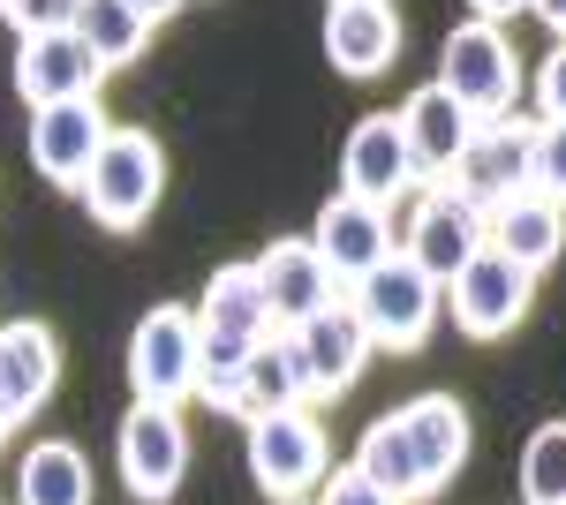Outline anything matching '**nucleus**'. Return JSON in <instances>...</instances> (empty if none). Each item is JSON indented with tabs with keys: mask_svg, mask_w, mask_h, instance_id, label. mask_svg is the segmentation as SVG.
<instances>
[{
	"mask_svg": "<svg viewBox=\"0 0 566 505\" xmlns=\"http://www.w3.org/2000/svg\"><path fill=\"white\" fill-rule=\"evenodd\" d=\"M536 106H544V122H566V39L544 53V69H536Z\"/></svg>",
	"mask_w": 566,
	"mask_h": 505,
	"instance_id": "obj_30",
	"label": "nucleus"
},
{
	"mask_svg": "<svg viewBox=\"0 0 566 505\" xmlns=\"http://www.w3.org/2000/svg\"><path fill=\"white\" fill-rule=\"evenodd\" d=\"M23 422V408H15V392H8V378H0V430H15Z\"/></svg>",
	"mask_w": 566,
	"mask_h": 505,
	"instance_id": "obj_33",
	"label": "nucleus"
},
{
	"mask_svg": "<svg viewBox=\"0 0 566 505\" xmlns=\"http://www.w3.org/2000/svg\"><path fill=\"white\" fill-rule=\"evenodd\" d=\"M416 151H408V128L400 114H363L340 144V189L348 197H370V204H392L408 181H416Z\"/></svg>",
	"mask_w": 566,
	"mask_h": 505,
	"instance_id": "obj_11",
	"label": "nucleus"
},
{
	"mask_svg": "<svg viewBox=\"0 0 566 505\" xmlns=\"http://www.w3.org/2000/svg\"><path fill=\"white\" fill-rule=\"evenodd\" d=\"M528 8H536V15H544V23H552V31L566 39V0H528Z\"/></svg>",
	"mask_w": 566,
	"mask_h": 505,
	"instance_id": "obj_32",
	"label": "nucleus"
},
{
	"mask_svg": "<svg viewBox=\"0 0 566 505\" xmlns=\"http://www.w3.org/2000/svg\"><path fill=\"white\" fill-rule=\"evenodd\" d=\"M355 467L370 475V483H386L392 498H431L423 491V453H416V430H408V408H392L363 430V445H355Z\"/></svg>",
	"mask_w": 566,
	"mask_h": 505,
	"instance_id": "obj_22",
	"label": "nucleus"
},
{
	"mask_svg": "<svg viewBox=\"0 0 566 505\" xmlns=\"http://www.w3.org/2000/svg\"><path fill=\"white\" fill-rule=\"evenodd\" d=\"M197 309H181V302H159V309H144L129 333V385L136 400H159V408H181L189 392H197Z\"/></svg>",
	"mask_w": 566,
	"mask_h": 505,
	"instance_id": "obj_2",
	"label": "nucleus"
},
{
	"mask_svg": "<svg viewBox=\"0 0 566 505\" xmlns=\"http://www.w3.org/2000/svg\"><path fill=\"white\" fill-rule=\"evenodd\" d=\"M310 242L317 256L333 264V280L355 287V280H370L378 264L392 256V227H386V204H370V197H333V204L317 211V227H310Z\"/></svg>",
	"mask_w": 566,
	"mask_h": 505,
	"instance_id": "obj_13",
	"label": "nucleus"
},
{
	"mask_svg": "<svg viewBox=\"0 0 566 505\" xmlns=\"http://www.w3.org/2000/svg\"><path fill=\"white\" fill-rule=\"evenodd\" d=\"M438 295H446V280H431L416 256H386L370 280H355V317L370 325L378 347H423L431 339V317H438Z\"/></svg>",
	"mask_w": 566,
	"mask_h": 505,
	"instance_id": "obj_3",
	"label": "nucleus"
},
{
	"mask_svg": "<svg viewBox=\"0 0 566 505\" xmlns=\"http://www.w3.org/2000/svg\"><path fill=\"white\" fill-rule=\"evenodd\" d=\"M317 505H400V498H392L386 483H370L363 467H340V475H325V498Z\"/></svg>",
	"mask_w": 566,
	"mask_h": 505,
	"instance_id": "obj_28",
	"label": "nucleus"
},
{
	"mask_svg": "<svg viewBox=\"0 0 566 505\" xmlns=\"http://www.w3.org/2000/svg\"><path fill=\"white\" fill-rule=\"evenodd\" d=\"M303 400H317V385H310V355H303V333L258 339V355H250V370H242V400H234V415L258 422V415H280V408H303Z\"/></svg>",
	"mask_w": 566,
	"mask_h": 505,
	"instance_id": "obj_17",
	"label": "nucleus"
},
{
	"mask_svg": "<svg viewBox=\"0 0 566 505\" xmlns=\"http://www.w3.org/2000/svg\"><path fill=\"white\" fill-rule=\"evenodd\" d=\"M0 378H8V392H15V408L31 415L45 392H53V378H61L53 333H45V325H0Z\"/></svg>",
	"mask_w": 566,
	"mask_h": 505,
	"instance_id": "obj_23",
	"label": "nucleus"
},
{
	"mask_svg": "<svg viewBox=\"0 0 566 505\" xmlns=\"http://www.w3.org/2000/svg\"><path fill=\"white\" fill-rule=\"evenodd\" d=\"M400 128H408V151H416V167H423V173H453V159L469 151V136H476L483 122L431 76L423 91H408V106H400Z\"/></svg>",
	"mask_w": 566,
	"mask_h": 505,
	"instance_id": "obj_18",
	"label": "nucleus"
},
{
	"mask_svg": "<svg viewBox=\"0 0 566 505\" xmlns=\"http://www.w3.org/2000/svg\"><path fill=\"white\" fill-rule=\"evenodd\" d=\"M197 325L205 333H227V339H272V302H264V280H258V256L250 264H219L205 280V302H197Z\"/></svg>",
	"mask_w": 566,
	"mask_h": 505,
	"instance_id": "obj_19",
	"label": "nucleus"
},
{
	"mask_svg": "<svg viewBox=\"0 0 566 505\" xmlns=\"http://www.w3.org/2000/svg\"><path fill=\"white\" fill-rule=\"evenodd\" d=\"M469 8H476L483 23H499V15H514V8H528V0H469Z\"/></svg>",
	"mask_w": 566,
	"mask_h": 505,
	"instance_id": "obj_31",
	"label": "nucleus"
},
{
	"mask_svg": "<svg viewBox=\"0 0 566 505\" xmlns=\"http://www.w3.org/2000/svg\"><path fill=\"white\" fill-rule=\"evenodd\" d=\"M76 8H84V0H15L8 23H15V39H23V31H69Z\"/></svg>",
	"mask_w": 566,
	"mask_h": 505,
	"instance_id": "obj_29",
	"label": "nucleus"
},
{
	"mask_svg": "<svg viewBox=\"0 0 566 505\" xmlns=\"http://www.w3.org/2000/svg\"><path fill=\"white\" fill-rule=\"evenodd\" d=\"M491 250H506L514 264H528V272H544L552 256L566 250V204H552V197H506V204L491 211Z\"/></svg>",
	"mask_w": 566,
	"mask_h": 505,
	"instance_id": "obj_20",
	"label": "nucleus"
},
{
	"mask_svg": "<svg viewBox=\"0 0 566 505\" xmlns=\"http://www.w3.org/2000/svg\"><path fill=\"white\" fill-rule=\"evenodd\" d=\"M250 475L264 498H303L325 483V430L310 408H280V415L250 422Z\"/></svg>",
	"mask_w": 566,
	"mask_h": 505,
	"instance_id": "obj_6",
	"label": "nucleus"
},
{
	"mask_svg": "<svg viewBox=\"0 0 566 505\" xmlns=\"http://www.w3.org/2000/svg\"><path fill=\"white\" fill-rule=\"evenodd\" d=\"M528 189L566 204V122H536V173H528Z\"/></svg>",
	"mask_w": 566,
	"mask_h": 505,
	"instance_id": "obj_27",
	"label": "nucleus"
},
{
	"mask_svg": "<svg viewBox=\"0 0 566 505\" xmlns=\"http://www.w3.org/2000/svg\"><path fill=\"white\" fill-rule=\"evenodd\" d=\"M438 84L453 91L476 122H506V106H514V91H522V61H514V45L499 23H461L446 53H438Z\"/></svg>",
	"mask_w": 566,
	"mask_h": 505,
	"instance_id": "obj_4",
	"label": "nucleus"
},
{
	"mask_svg": "<svg viewBox=\"0 0 566 505\" xmlns=\"http://www.w3.org/2000/svg\"><path fill=\"white\" fill-rule=\"evenodd\" d=\"M333 8H348V0H333Z\"/></svg>",
	"mask_w": 566,
	"mask_h": 505,
	"instance_id": "obj_37",
	"label": "nucleus"
},
{
	"mask_svg": "<svg viewBox=\"0 0 566 505\" xmlns=\"http://www.w3.org/2000/svg\"><path fill=\"white\" fill-rule=\"evenodd\" d=\"M76 39H84L91 53L106 61V76H114V69H129L136 53L151 45V15H144L136 0H84V8H76Z\"/></svg>",
	"mask_w": 566,
	"mask_h": 505,
	"instance_id": "obj_25",
	"label": "nucleus"
},
{
	"mask_svg": "<svg viewBox=\"0 0 566 505\" xmlns=\"http://www.w3.org/2000/svg\"><path fill=\"white\" fill-rule=\"evenodd\" d=\"M136 8H144V15H151V23H159V15H175L181 0H136Z\"/></svg>",
	"mask_w": 566,
	"mask_h": 505,
	"instance_id": "obj_34",
	"label": "nucleus"
},
{
	"mask_svg": "<svg viewBox=\"0 0 566 505\" xmlns=\"http://www.w3.org/2000/svg\"><path fill=\"white\" fill-rule=\"evenodd\" d=\"M303 333V355H310V385H317V400H333V392H348L355 378H363V362H370V325L355 317V302H325L310 325H295Z\"/></svg>",
	"mask_w": 566,
	"mask_h": 505,
	"instance_id": "obj_15",
	"label": "nucleus"
},
{
	"mask_svg": "<svg viewBox=\"0 0 566 505\" xmlns=\"http://www.w3.org/2000/svg\"><path fill=\"white\" fill-rule=\"evenodd\" d=\"M280 505H303V498H280Z\"/></svg>",
	"mask_w": 566,
	"mask_h": 505,
	"instance_id": "obj_36",
	"label": "nucleus"
},
{
	"mask_svg": "<svg viewBox=\"0 0 566 505\" xmlns=\"http://www.w3.org/2000/svg\"><path fill=\"white\" fill-rule=\"evenodd\" d=\"M522 498L528 505H566V422L528 430V445H522Z\"/></svg>",
	"mask_w": 566,
	"mask_h": 505,
	"instance_id": "obj_26",
	"label": "nucleus"
},
{
	"mask_svg": "<svg viewBox=\"0 0 566 505\" xmlns=\"http://www.w3.org/2000/svg\"><path fill=\"white\" fill-rule=\"evenodd\" d=\"M408 430H416V453H423V491H446L461 461H469V415L453 392H423L408 400Z\"/></svg>",
	"mask_w": 566,
	"mask_h": 505,
	"instance_id": "obj_21",
	"label": "nucleus"
},
{
	"mask_svg": "<svg viewBox=\"0 0 566 505\" xmlns=\"http://www.w3.org/2000/svg\"><path fill=\"white\" fill-rule=\"evenodd\" d=\"M8 8H15V0H0V15H8Z\"/></svg>",
	"mask_w": 566,
	"mask_h": 505,
	"instance_id": "obj_35",
	"label": "nucleus"
},
{
	"mask_svg": "<svg viewBox=\"0 0 566 505\" xmlns=\"http://www.w3.org/2000/svg\"><path fill=\"white\" fill-rule=\"evenodd\" d=\"M159 189H167V151H159V136H144V128H114L106 151L91 159V173H84L76 197H84V211L98 219V227L129 234V227L151 219Z\"/></svg>",
	"mask_w": 566,
	"mask_h": 505,
	"instance_id": "obj_1",
	"label": "nucleus"
},
{
	"mask_svg": "<svg viewBox=\"0 0 566 505\" xmlns=\"http://www.w3.org/2000/svg\"><path fill=\"white\" fill-rule=\"evenodd\" d=\"M483 242H491V211L469 204V197H453V189L423 197V204H416V219H408V256H416L431 280H453V272H461Z\"/></svg>",
	"mask_w": 566,
	"mask_h": 505,
	"instance_id": "obj_14",
	"label": "nucleus"
},
{
	"mask_svg": "<svg viewBox=\"0 0 566 505\" xmlns=\"http://www.w3.org/2000/svg\"><path fill=\"white\" fill-rule=\"evenodd\" d=\"M15 498L23 505H91V461L76 445L45 438L23 453V475H15Z\"/></svg>",
	"mask_w": 566,
	"mask_h": 505,
	"instance_id": "obj_24",
	"label": "nucleus"
},
{
	"mask_svg": "<svg viewBox=\"0 0 566 505\" xmlns=\"http://www.w3.org/2000/svg\"><path fill=\"white\" fill-rule=\"evenodd\" d=\"M400 53V15L392 0H348V8H325V61L340 76H378Z\"/></svg>",
	"mask_w": 566,
	"mask_h": 505,
	"instance_id": "obj_16",
	"label": "nucleus"
},
{
	"mask_svg": "<svg viewBox=\"0 0 566 505\" xmlns=\"http://www.w3.org/2000/svg\"><path fill=\"white\" fill-rule=\"evenodd\" d=\"M106 114L98 98H61V106H31V167L61 189H84L91 159L106 151Z\"/></svg>",
	"mask_w": 566,
	"mask_h": 505,
	"instance_id": "obj_9",
	"label": "nucleus"
},
{
	"mask_svg": "<svg viewBox=\"0 0 566 505\" xmlns=\"http://www.w3.org/2000/svg\"><path fill=\"white\" fill-rule=\"evenodd\" d=\"M528 173H536V128L528 122H483L469 136V151L453 159L446 189L483 204V211H499L506 197H528Z\"/></svg>",
	"mask_w": 566,
	"mask_h": 505,
	"instance_id": "obj_7",
	"label": "nucleus"
},
{
	"mask_svg": "<svg viewBox=\"0 0 566 505\" xmlns=\"http://www.w3.org/2000/svg\"><path fill=\"white\" fill-rule=\"evenodd\" d=\"M181 475H189V430H181V415L159 408V400H136L122 415V483H129V498L167 505Z\"/></svg>",
	"mask_w": 566,
	"mask_h": 505,
	"instance_id": "obj_8",
	"label": "nucleus"
},
{
	"mask_svg": "<svg viewBox=\"0 0 566 505\" xmlns=\"http://www.w3.org/2000/svg\"><path fill=\"white\" fill-rule=\"evenodd\" d=\"M528 295H536V272L514 264L506 250H491V242H483V250L446 280V309H453V325H461L469 339L514 333V325L528 317Z\"/></svg>",
	"mask_w": 566,
	"mask_h": 505,
	"instance_id": "obj_5",
	"label": "nucleus"
},
{
	"mask_svg": "<svg viewBox=\"0 0 566 505\" xmlns=\"http://www.w3.org/2000/svg\"><path fill=\"white\" fill-rule=\"evenodd\" d=\"M98 76H106V61L76 39V23H69V31H23V39H15V91H23L31 106L91 98Z\"/></svg>",
	"mask_w": 566,
	"mask_h": 505,
	"instance_id": "obj_10",
	"label": "nucleus"
},
{
	"mask_svg": "<svg viewBox=\"0 0 566 505\" xmlns=\"http://www.w3.org/2000/svg\"><path fill=\"white\" fill-rule=\"evenodd\" d=\"M258 280H264V302H272V325H280V333H295V325H310L325 302H340V280H333V264L317 256L310 234L272 242V250L258 256Z\"/></svg>",
	"mask_w": 566,
	"mask_h": 505,
	"instance_id": "obj_12",
	"label": "nucleus"
}]
</instances>
